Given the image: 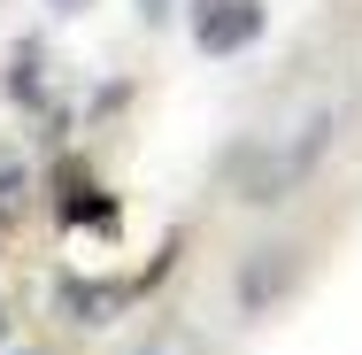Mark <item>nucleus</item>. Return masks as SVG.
Masks as SVG:
<instances>
[{
    "mask_svg": "<svg viewBox=\"0 0 362 355\" xmlns=\"http://www.w3.org/2000/svg\"><path fill=\"white\" fill-rule=\"evenodd\" d=\"M16 209H23V178L8 170V178H0V216H16Z\"/></svg>",
    "mask_w": 362,
    "mask_h": 355,
    "instance_id": "obj_4",
    "label": "nucleus"
},
{
    "mask_svg": "<svg viewBox=\"0 0 362 355\" xmlns=\"http://www.w3.org/2000/svg\"><path fill=\"white\" fill-rule=\"evenodd\" d=\"M0 340H8V317H0Z\"/></svg>",
    "mask_w": 362,
    "mask_h": 355,
    "instance_id": "obj_6",
    "label": "nucleus"
},
{
    "mask_svg": "<svg viewBox=\"0 0 362 355\" xmlns=\"http://www.w3.org/2000/svg\"><path fill=\"white\" fill-rule=\"evenodd\" d=\"M124 301H132V278H116V286H70V293H62V309H70L77 325H108Z\"/></svg>",
    "mask_w": 362,
    "mask_h": 355,
    "instance_id": "obj_3",
    "label": "nucleus"
},
{
    "mask_svg": "<svg viewBox=\"0 0 362 355\" xmlns=\"http://www.w3.org/2000/svg\"><path fill=\"white\" fill-rule=\"evenodd\" d=\"M332 140H339V116L332 108H316L308 124H293V132H278V140H262L247 162H239V178H231V193L247 201V209H270V201H293L308 178H316V162L332 154Z\"/></svg>",
    "mask_w": 362,
    "mask_h": 355,
    "instance_id": "obj_1",
    "label": "nucleus"
},
{
    "mask_svg": "<svg viewBox=\"0 0 362 355\" xmlns=\"http://www.w3.org/2000/svg\"><path fill=\"white\" fill-rule=\"evenodd\" d=\"M262 39V0H193V47L201 55H239Z\"/></svg>",
    "mask_w": 362,
    "mask_h": 355,
    "instance_id": "obj_2",
    "label": "nucleus"
},
{
    "mask_svg": "<svg viewBox=\"0 0 362 355\" xmlns=\"http://www.w3.org/2000/svg\"><path fill=\"white\" fill-rule=\"evenodd\" d=\"M47 8H85V0H47Z\"/></svg>",
    "mask_w": 362,
    "mask_h": 355,
    "instance_id": "obj_5",
    "label": "nucleus"
}]
</instances>
